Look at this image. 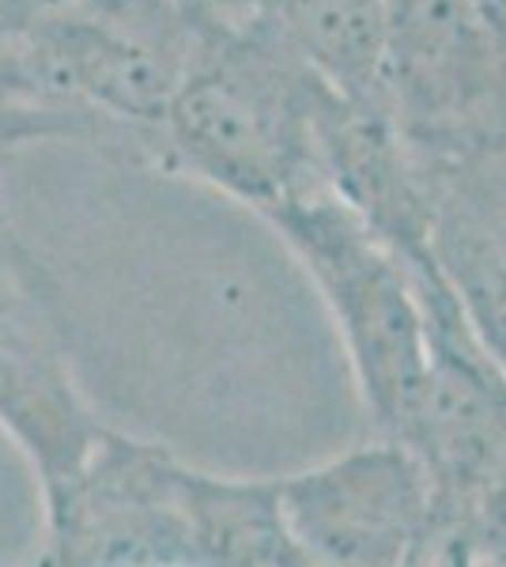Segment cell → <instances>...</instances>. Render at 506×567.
<instances>
[{
    "label": "cell",
    "instance_id": "1",
    "mask_svg": "<svg viewBox=\"0 0 506 567\" xmlns=\"http://www.w3.org/2000/svg\"><path fill=\"white\" fill-rule=\"evenodd\" d=\"M506 84V23L481 0H385V91L416 117H462Z\"/></svg>",
    "mask_w": 506,
    "mask_h": 567
}]
</instances>
